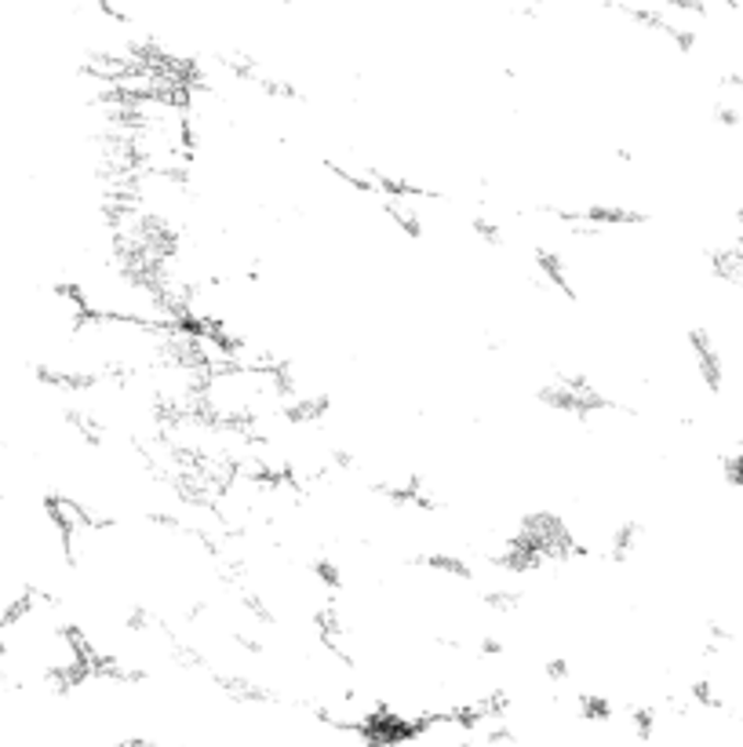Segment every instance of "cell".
Segmentation results:
<instances>
[{
	"mask_svg": "<svg viewBox=\"0 0 743 747\" xmlns=\"http://www.w3.org/2000/svg\"><path fill=\"white\" fill-rule=\"evenodd\" d=\"M88 667L74 620L48 595H30L0 627V686L19 693H59Z\"/></svg>",
	"mask_w": 743,
	"mask_h": 747,
	"instance_id": "6da1fadb",
	"label": "cell"
}]
</instances>
